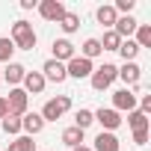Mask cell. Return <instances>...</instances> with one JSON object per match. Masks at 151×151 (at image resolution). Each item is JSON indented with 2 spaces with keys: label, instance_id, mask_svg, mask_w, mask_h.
Masks as SVG:
<instances>
[{
  "label": "cell",
  "instance_id": "obj_1",
  "mask_svg": "<svg viewBox=\"0 0 151 151\" xmlns=\"http://www.w3.org/2000/svg\"><path fill=\"white\" fill-rule=\"evenodd\" d=\"M9 39H12L15 50H36V42H39V36H36V30H33L30 21H15Z\"/></svg>",
  "mask_w": 151,
  "mask_h": 151
},
{
  "label": "cell",
  "instance_id": "obj_2",
  "mask_svg": "<svg viewBox=\"0 0 151 151\" xmlns=\"http://www.w3.org/2000/svg\"><path fill=\"white\" fill-rule=\"evenodd\" d=\"M71 110V98L68 95H56V98H50V101H45V107H42V119H45V124L47 122H56V119H62L65 113Z\"/></svg>",
  "mask_w": 151,
  "mask_h": 151
},
{
  "label": "cell",
  "instance_id": "obj_3",
  "mask_svg": "<svg viewBox=\"0 0 151 151\" xmlns=\"http://www.w3.org/2000/svg\"><path fill=\"white\" fill-rule=\"evenodd\" d=\"M119 77V68L113 65V62H104L101 68H95L92 71V77H89V83H92V89L95 92H104V89H110L113 86V80Z\"/></svg>",
  "mask_w": 151,
  "mask_h": 151
},
{
  "label": "cell",
  "instance_id": "obj_4",
  "mask_svg": "<svg viewBox=\"0 0 151 151\" xmlns=\"http://www.w3.org/2000/svg\"><path fill=\"white\" fill-rule=\"evenodd\" d=\"M6 104H9V113L12 116H24V113H30L27 107H30V95L21 89V86H15V89H9V95H6Z\"/></svg>",
  "mask_w": 151,
  "mask_h": 151
},
{
  "label": "cell",
  "instance_id": "obj_5",
  "mask_svg": "<svg viewBox=\"0 0 151 151\" xmlns=\"http://www.w3.org/2000/svg\"><path fill=\"white\" fill-rule=\"evenodd\" d=\"M92 71H95V65H92L89 59H83V56H74V59L65 62V74H68V77H74V80L92 77Z\"/></svg>",
  "mask_w": 151,
  "mask_h": 151
},
{
  "label": "cell",
  "instance_id": "obj_6",
  "mask_svg": "<svg viewBox=\"0 0 151 151\" xmlns=\"http://www.w3.org/2000/svg\"><path fill=\"white\" fill-rule=\"evenodd\" d=\"M92 116H95V122L101 124V130H107V133H113V130L122 124V113H116L113 107H101V110H95Z\"/></svg>",
  "mask_w": 151,
  "mask_h": 151
},
{
  "label": "cell",
  "instance_id": "obj_7",
  "mask_svg": "<svg viewBox=\"0 0 151 151\" xmlns=\"http://www.w3.org/2000/svg\"><path fill=\"white\" fill-rule=\"evenodd\" d=\"M36 9H39V15H42L45 21H56V24H59V18L68 12L62 0H42V3H39Z\"/></svg>",
  "mask_w": 151,
  "mask_h": 151
},
{
  "label": "cell",
  "instance_id": "obj_8",
  "mask_svg": "<svg viewBox=\"0 0 151 151\" xmlns=\"http://www.w3.org/2000/svg\"><path fill=\"white\" fill-rule=\"evenodd\" d=\"M113 110H116V113H130V110H136V95H133V89H119V92H113Z\"/></svg>",
  "mask_w": 151,
  "mask_h": 151
},
{
  "label": "cell",
  "instance_id": "obj_9",
  "mask_svg": "<svg viewBox=\"0 0 151 151\" xmlns=\"http://www.w3.org/2000/svg\"><path fill=\"white\" fill-rule=\"evenodd\" d=\"M50 47H53V56H50V59H56V62H62V65H65L68 59L77 56V47H74L68 39H53V45H50Z\"/></svg>",
  "mask_w": 151,
  "mask_h": 151
},
{
  "label": "cell",
  "instance_id": "obj_10",
  "mask_svg": "<svg viewBox=\"0 0 151 151\" xmlns=\"http://www.w3.org/2000/svg\"><path fill=\"white\" fill-rule=\"evenodd\" d=\"M42 77L50 80V83H62V80H68V74H65V65H62V62L45 59V65H42Z\"/></svg>",
  "mask_w": 151,
  "mask_h": 151
},
{
  "label": "cell",
  "instance_id": "obj_11",
  "mask_svg": "<svg viewBox=\"0 0 151 151\" xmlns=\"http://www.w3.org/2000/svg\"><path fill=\"white\" fill-rule=\"evenodd\" d=\"M45 86H47V80L42 77V71H27V74H24L21 89H24L27 95H42V92H45Z\"/></svg>",
  "mask_w": 151,
  "mask_h": 151
},
{
  "label": "cell",
  "instance_id": "obj_12",
  "mask_svg": "<svg viewBox=\"0 0 151 151\" xmlns=\"http://www.w3.org/2000/svg\"><path fill=\"white\" fill-rule=\"evenodd\" d=\"M21 130H24V136H39L45 130V119L39 113H24L21 116Z\"/></svg>",
  "mask_w": 151,
  "mask_h": 151
},
{
  "label": "cell",
  "instance_id": "obj_13",
  "mask_svg": "<svg viewBox=\"0 0 151 151\" xmlns=\"http://www.w3.org/2000/svg\"><path fill=\"white\" fill-rule=\"evenodd\" d=\"M136 27H139V21H136L133 15H119V21H116L113 33H116L119 39H130V36L136 33Z\"/></svg>",
  "mask_w": 151,
  "mask_h": 151
},
{
  "label": "cell",
  "instance_id": "obj_14",
  "mask_svg": "<svg viewBox=\"0 0 151 151\" xmlns=\"http://www.w3.org/2000/svg\"><path fill=\"white\" fill-rule=\"evenodd\" d=\"M92 151H122V142H119L116 133L101 130V133L95 136V148H92Z\"/></svg>",
  "mask_w": 151,
  "mask_h": 151
},
{
  "label": "cell",
  "instance_id": "obj_15",
  "mask_svg": "<svg viewBox=\"0 0 151 151\" xmlns=\"http://www.w3.org/2000/svg\"><path fill=\"white\" fill-rule=\"evenodd\" d=\"M119 77L124 80V89H130V86H136V83H139V77H142V68H139L136 62H124V65L119 68Z\"/></svg>",
  "mask_w": 151,
  "mask_h": 151
},
{
  "label": "cell",
  "instance_id": "obj_16",
  "mask_svg": "<svg viewBox=\"0 0 151 151\" xmlns=\"http://www.w3.org/2000/svg\"><path fill=\"white\" fill-rule=\"evenodd\" d=\"M24 74H27V68H24L21 62H6V68H3V80L15 89L18 83H24Z\"/></svg>",
  "mask_w": 151,
  "mask_h": 151
},
{
  "label": "cell",
  "instance_id": "obj_17",
  "mask_svg": "<svg viewBox=\"0 0 151 151\" xmlns=\"http://www.w3.org/2000/svg\"><path fill=\"white\" fill-rule=\"evenodd\" d=\"M95 18H98V24L101 27H116V21H119V15H116V9H113V3H104V6H98V12H95Z\"/></svg>",
  "mask_w": 151,
  "mask_h": 151
},
{
  "label": "cell",
  "instance_id": "obj_18",
  "mask_svg": "<svg viewBox=\"0 0 151 151\" xmlns=\"http://www.w3.org/2000/svg\"><path fill=\"white\" fill-rule=\"evenodd\" d=\"M101 53H104V47H101V42H98V39H86L77 56H83V59H89V62H92V59H95V56H101Z\"/></svg>",
  "mask_w": 151,
  "mask_h": 151
},
{
  "label": "cell",
  "instance_id": "obj_19",
  "mask_svg": "<svg viewBox=\"0 0 151 151\" xmlns=\"http://www.w3.org/2000/svg\"><path fill=\"white\" fill-rule=\"evenodd\" d=\"M83 133H86V130H80V127L71 124V127L62 130V142H65L68 148H77V145H83Z\"/></svg>",
  "mask_w": 151,
  "mask_h": 151
},
{
  "label": "cell",
  "instance_id": "obj_20",
  "mask_svg": "<svg viewBox=\"0 0 151 151\" xmlns=\"http://www.w3.org/2000/svg\"><path fill=\"white\" fill-rule=\"evenodd\" d=\"M119 53H122V59H124V62H133V59H136V53H139V45H136L133 39H122Z\"/></svg>",
  "mask_w": 151,
  "mask_h": 151
},
{
  "label": "cell",
  "instance_id": "obj_21",
  "mask_svg": "<svg viewBox=\"0 0 151 151\" xmlns=\"http://www.w3.org/2000/svg\"><path fill=\"white\" fill-rule=\"evenodd\" d=\"M59 27H62V33H77V30H80V15L65 12V15L59 18Z\"/></svg>",
  "mask_w": 151,
  "mask_h": 151
},
{
  "label": "cell",
  "instance_id": "obj_22",
  "mask_svg": "<svg viewBox=\"0 0 151 151\" xmlns=\"http://www.w3.org/2000/svg\"><path fill=\"white\" fill-rule=\"evenodd\" d=\"M0 127H3V133H9V136H21V119L12 116V113L0 122Z\"/></svg>",
  "mask_w": 151,
  "mask_h": 151
},
{
  "label": "cell",
  "instance_id": "obj_23",
  "mask_svg": "<svg viewBox=\"0 0 151 151\" xmlns=\"http://www.w3.org/2000/svg\"><path fill=\"white\" fill-rule=\"evenodd\" d=\"M127 124H130L133 130H148V116L139 113V110H130V113H127Z\"/></svg>",
  "mask_w": 151,
  "mask_h": 151
},
{
  "label": "cell",
  "instance_id": "obj_24",
  "mask_svg": "<svg viewBox=\"0 0 151 151\" xmlns=\"http://www.w3.org/2000/svg\"><path fill=\"white\" fill-rule=\"evenodd\" d=\"M9 151H36V142H33V136H15L12 142H9Z\"/></svg>",
  "mask_w": 151,
  "mask_h": 151
},
{
  "label": "cell",
  "instance_id": "obj_25",
  "mask_svg": "<svg viewBox=\"0 0 151 151\" xmlns=\"http://www.w3.org/2000/svg\"><path fill=\"white\" fill-rule=\"evenodd\" d=\"M133 36H136L133 42L139 45V50H142V47H151V27H148V24H139Z\"/></svg>",
  "mask_w": 151,
  "mask_h": 151
},
{
  "label": "cell",
  "instance_id": "obj_26",
  "mask_svg": "<svg viewBox=\"0 0 151 151\" xmlns=\"http://www.w3.org/2000/svg\"><path fill=\"white\" fill-rule=\"evenodd\" d=\"M12 53H15V45L9 36H0V62H12Z\"/></svg>",
  "mask_w": 151,
  "mask_h": 151
},
{
  "label": "cell",
  "instance_id": "obj_27",
  "mask_svg": "<svg viewBox=\"0 0 151 151\" xmlns=\"http://www.w3.org/2000/svg\"><path fill=\"white\" fill-rule=\"evenodd\" d=\"M92 122H95L92 110H77V113H74V127H80V130H86V127H89Z\"/></svg>",
  "mask_w": 151,
  "mask_h": 151
},
{
  "label": "cell",
  "instance_id": "obj_28",
  "mask_svg": "<svg viewBox=\"0 0 151 151\" xmlns=\"http://www.w3.org/2000/svg\"><path fill=\"white\" fill-rule=\"evenodd\" d=\"M98 42H101V47H104V50H119V45H122V39H119L113 30H107V33H104V39H98Z\"/></svg>",
  "mask_w": 151,
  "mask_h": 151
},
{
  "label": "cell",
  "instance_id": "obj_29",
  "mask_svg": "<svg viewBox=\"0 0 151 151\" xmlns=\"http://www.w3.org/2000/svg\"><path fill=\"white\" fill-rule=\"evenodd\" d=\"M133 6H136V0H116V3H113L116 15H130V12H133Z\"/></svg>",
  "mask_w": 151,
  "mask_h": 151
},
{
  "label": "cell",
  "instance_id": "obj_30",
  "mask_svg": "<svg viewBox=\"0 0 151 151\" xmlns=\"http://www.w3.org/2000/svg\"><path fill=\"white\" fill-rule=\"evenodd\" d=\"M133 145H148V130H133Z\"/></svg>",
  "mask_w": 151,
  "mask_h": 151
},
{
  "label": "cell",
  "instance_id": "obj_31",
  "mask_svg": "<svg viewBox=\"0 0 151 151\" xmlns=\"http://www.w3.org/2000/svg\"><path fill=\"white\" fill-rule=\"evenodd\" d=\"M9 116V104H6V98H0V122H3Z\"/></svg>",
  "mask_w": 151,
  "mask_h": 151
},
{
  "label": "cell",
  "instance_id": "obj_32",
  "mask_svg": "<svg viewBox=\"0 0 151 151\" xmlns=\"http://www.w3.org/2000/svg\"><path fill=\"white\" fill-rule=\"evenodd\" d=\"M36 6H39L36 0H21V9H24V12H30V9H36Z\"/></svg>",
  "mask_w": 151,
  "mask_h": 151
},
{
  "label": "cell",
  "instance_id": "obj_33",
  "mask_svg": "<svg viewBox=\"0 0 151 151\" xmlns=\"http://www.w3.org/2000/svg\"><path fill=\"white\" fill-rule=\"evenodd\" d=\"M71 151H92L89 145H77V148H71Z\"/></svg>",
  "mask_w": 151,
  "mask_h": 151
},
{
  "label": "cell",
  "instance_id": "obj_34",
  "mask_svg": "<svg viewBox=\"0 0 151 151\" xmlns=\"http://www.w3.org/2000/svg\"><path fill=\"white\" fill-rule=\"evenodd\" d=\"M0 80H3V68H0Z\"/></svg>",
  "mask_w": 151,
  "mask_h": 151
}]
</instances>
